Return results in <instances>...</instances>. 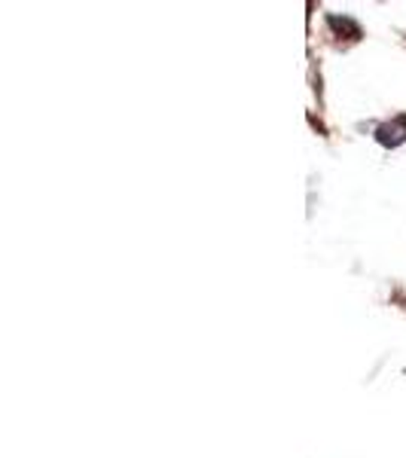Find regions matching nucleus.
I'll use <instances>...</instances> for the list:
<instances>
[{
    "mask_svg": "<svg viewBox=\"0 0 406 458\" xmlns=\"http://www.w3.org/2000/svg\"><path fill=\"white\" fill-rule=\"evenodd\" d=\"M379 141L382 144H391V147L403 144L406 141V116H397L394 123L382 125V129H379Z\"/></svg>",
    "mask_w": 406,
    "mask_h": 458,
    "instance_id": "nucleus-1",
    "label": "nucleus"
}]
</instances>
